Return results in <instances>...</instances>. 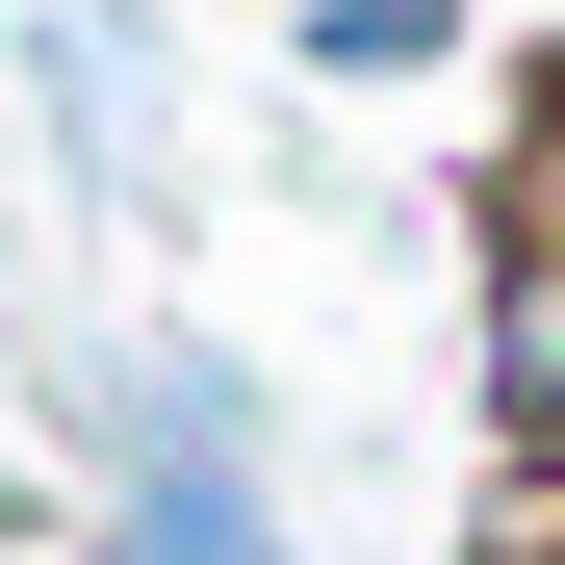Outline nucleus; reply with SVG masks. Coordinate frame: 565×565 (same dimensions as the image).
<instances>
[{"instance_id":"obj_1","label":"nucleus","mask_w":565,"mask_h":565,"mask_svg":"<svg viewBox=\"0 0 565 565\" xmlns=\"http://www.w3.org/2000/svg\"><path fill=\"white\" fill-rule=\"evenodd\" d=\"M104 462H129V565H257L232 360H129V386H104Z\"/></svg>"}]
</instances>
